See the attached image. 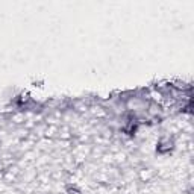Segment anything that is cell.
<instances>
[{
  "label": "cell",
  "mask_w": 194,
  "mask_h": 194,
  "mask_svg": "<svg viewBox=\"0 0 194 194\" xmlns=\"http://www.w3.org/2000/svg\"><path fill=\"white\" fill-rule=\"evenodd\" d=\"M58 134L62 139H68L71 138V132H70V127H62V129H58Z\"/></svg>",
  "instance_id": "obj_1"
},
{
  "label": "cell",
  "mask_w": 194,
  "mask_h": 194,
  "mask_svg": "<svg viewBox=\"0 0 194 194\" xmlns=\"http://www.w3.org/2000/svg\"><path fill=\"white\" fill-rule=\"evenodd\" d=\"M139 177H141L143 180H149L150 177H153V173L150 170H143L141 173H139Z\"/></svg>",
  "instance_id": "obj_2"
},
{
  "label": "cell",
  "mask_w": 194,
  "mask_h": 194,
  "mask_svg": "<svg viewBox=\"0 0 194 194\" xmlns=\"http://www.w3.org/2000/svg\"><path fill=\"white\" fill-rule=\"evenodd\" d=\"M12 121L17 123V124L23 123V121H24V115H23V114H15V115H12Z\"/></svg>",
  "instance_id": "obj_3"
},
{
  "label": "cell",
  "mask_w": 194,
  "mask_h": 194,
  "mask_svg": "<svg viewBox=\"0 0 194 194\" xmlns=\"http://www.w3.org/2000/svg\"><path fill=\"white\" fill-rule=\"evenodd\" d=\"M56 132H58V127L56 126H50V127L46 129V137H53Z\"/></svg>",
  "instance_id": "obj_4"
}]
</instances>
